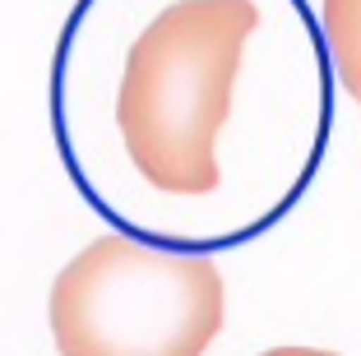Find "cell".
<instances>
[{
	"label": "cell",
	"instance_id": "6da1fadb",
	"mask_svg": "<svg viewBox=\"0 0 361 356\" xmlns=\"http://www.w3.org/2000/svg\"><path fill=\"white\" fill-rule=\"evenodd\" d=\"M255 28V0H176L135 37L116 88V130L153 190L195 200L218 185V135Z\"/></svg>",
	"mask_w": 361,
	"mask_h": 356
},
{
	"label": "cell",
	"instance_id": "7a4b0ae2",
	"mask_svg": "<svg viewBox=\"0 0 361 356\" xmlns=\"http://www.w3.org/2000/svg\"><path fill=\"white\" fill-rule=\"evenodd\" d=\"M223 305L213 259L97 236L61 269L47 314L61 356H204Z\"/></svg>",
	"mask_w": 361,
	"mask_h": 356
},
{
	"label": "cell",
	"instance_id": "3957f363",
	"mask_svg": "<svg viewBox=\"0 0 361 356\" xmlns=\"http://www.w3.org/2000/svg\"><path fill=\"white\" fill-rule=\"evenodd\" d=\"M264 356H338V352H315V347H274Z\"/></svg>",
	"mask_w": 361,
	"mask_h": 356
}]
</instances>
